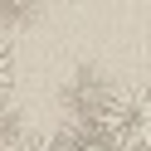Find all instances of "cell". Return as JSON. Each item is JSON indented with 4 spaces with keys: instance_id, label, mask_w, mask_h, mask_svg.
<instances>
[{
    "instance_id": "1",
    "label": "cell",
    "mask_w": 151,
    "mask_h": 151,
    "mask_svg": "<svg viewBox=\"0 0 151 151\" xmlns=\"http://www.w3.org/2000/svg\"><path fill=\"white\" fill-rule=\"evenodd\" d=\"M98 132L117 151H151V88H127L107 102Z\"/></svg>"
},
{
    "instance_id": "2",
    "label": "cell",
    "mask_w": 151,
    "mask_h": 151,
    "mask_svg": "<svg viewBox=\"0 0 151 151\" xmlns=\"http://www.w3.org/2000/svg\"><path fill=\"white\" fill-rule=\"evenodd\" d=\"M112 98H117V93L107 88V78H102L98 68H78L68 78V88H63V112H68L73 127H98Z\"/></svg>"
},
{
    "instance_id": "3",
    "label": "cell",
    "mask_w": 151,
    "mask_h": 151,
    "mask_svg": "<svg viewBox=\"0 0 151 151\" xmlns=\"http://www.w3.org/2000/svg\"><path fill=\"white\" fill-rule=\"evenodd\" d=\"M59 146H63V151H117L98 127H73V122L59 132Z\"/></svg>"
},
{
    "instance_id": "4",
    "label": "cell",
    "mask_w": 151,
    "mask_h": 151,
    "mask_svg": "<svg viewBox=\"0 0 151 151\" xmlns=\"http://www.w3.org/2000/svg\"><path fill=\"white\" fill-rule=\"evenodd\" d=\"M24 137H29V132H24V107L15 98H5V102H0V151L20 146Z\"/></svg>"
},
{
    "instance_id": "5",
    "label": "cell",
    "mask_w": 151,
    "mask_h": 151,
    "mask_svg": "<svg viewBox=\"0 0 151 151\" xmlns=\"http://www.w3.org/2000/svg\"><path fill=\"white\" fill-rule=\"evenodd\" d=\"M44 15V5H34V0H0V24H34Z\"/></svg>"
},
{
    "instance_id": "6",
    "label": "cell",
    "mask_w": 151,
    "mask_h": 151,
    "mask_svg": "<svg viewBox=\"0 0 151 151\" xmlns=\"http://www.w3.org/2000/svg\"><path fill=\"white\" fill-rule=\"evenodd\" d=\"M10 88H15V49H10V39L0 34V102L10 98Z\"/></svg>"
}]
</instances>
